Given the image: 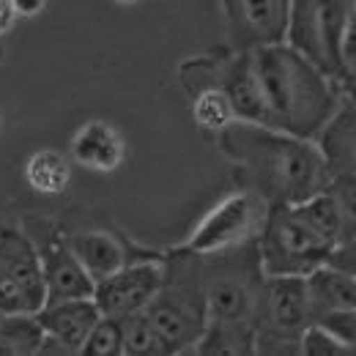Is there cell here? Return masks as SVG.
I'll return each instance as SVG.
<instances>
[{
	"label": "cell",
	"instance_id": "6da1fadb",
	"mask_svg": "<svg viewBox=\"0 0 356 356\" xmlns=\"http://www.w3.org/2000/svg\"><path fill=\"white\" fill-rule=\"evenodd\" d=\"M214 140L238 168L241 186L264 195L268 206L302 203L329 181V168L315 140L252 121H233Z\"/></svg>",
	"mask_w": 356,
	"mask_h": 356
},
{
	"label": "cell",
	"instance_id": "7a4b0ae2",
	"mask_svg": "<svg viewBox=\"0 0 356 356\" xmlns=\"http://www.w3.org/2000/svg\"><path fill=\"white\" fill-rule=\"evenodd\" d=\"M247 52L261 99V124L315 140L343 102L340 83L285 42Z\"/></svg>",
	"mask_w": 356,
	"mask_h": 356
},
{
	"label": "cell",
	"instance_id": "3957f363",
	"mask_svg": "<svg viewBox=\"0 0 356 356\" xmlns=\"http://www.w3.org/2000/svg\"><path fill=\"white\" fill-rule=\"evenodd\" d=\"M200 261L209 321L195 354H255V332L268 280L258 241L200 255Z\"/></svg>",
	"mask_w": 356,
	"mask_h": 356
},
{
	"label": "cell",
	"instance_id": "277c9868",
	"mask_svg": "<svg viewBox=\"0 0 356 356\" xmlns=\"http://www.w3.org/2000/svg\"><path fill=\"white\" fill-rule=\"evenodd\" d=\"M162 285L143 312L165 340L168 354H195V346L200 343L209 321L203 261L195 252L173 247L162 255Z\"/></svg>",
	"mask_w": 356,
	"mask_h": 356
},
{
	"label": "cell",
	"instance_id": "5b68a950",
	"mask_svg": "<svg viewBox=\"0 0 356 356\" xmlns=\"http://www.w3.org/2000/svg\"><path fill=\"white\" fill-rule=\"evenodd\" d=\"M258 252L268 277H307L329 264L334 247L312 230L293 203H274L258 236Z\"/></svg>",
	"mask_w": 356,
	"mask_h": 356
},
{
	"label": "cell",
	"instance_id": "8992f818",
	"mask_svg": "<svg viewBox=\"0 0 356 356\" xmlns=\"http://www.w3.org/2000/svg\"><path fill=\"white\" fill-rule=\"evenodd\" d=\"M354 0H291L285 44L332 80L346 72V28Z\"/></svg>",
	"mask_w": 356,
	"mask_h": 356
},
{
	"label": "cell",
	"instance_id": "52a82bcc",
	"mask_svg": "<svg viewBox=\"0 0 356 356\" xmlns=\"http://www.w3.org/2000/svg\"><path fill=\"white\" fill-rule=\"evenodd\" d=\"M268 214V200L250 186H241L225 195L217 206H211L203 220L192 227V233L178 244V250L195 255H214L233 247H244L258 241Z\"/></svg>",
	"mask_w": 356,
	"mask_h": 356
},
{
	"label": "cell",
	"instance_id": "ba28073f",
	"mask_svg": "<svg viewBox=\"0 0 356 356\" xmlns=\"http://www.w3.org/2000/svg\"><path fill=\"white\" fill-rule=\"evenodd\" d=\"M315 323L305 277H268L255 332V354H299L302 334Z\"/></svg>",
	"mask_w": 356,
	"mask_h": 356
},
{
	"label": "cell",
	"instance_id": "9c48e42d",
	"mask_svg": "<svg viewBox=\"0 0 356 356\" xmlns=\"http://www.w3.org/2000/svg\"><path fill=\"white\" fill-rule=\"evenodd\" d=\"M47 305L42 261L25 227L0 225V312H39Z\"/></svg>",
	"mask_w": 356,
	"mask_h": 356
},
{
	"label": "cell",
	"instance_id": "30bf717a",
	"mask_svg": "<svg viewBox=\"0 0 356 356\" xmlns=\"http://www.w3.org/2000/svg\"><path fill=\"white\" fill-rule=\"evenodd\" d=\"M162 274H165L162 255H140L127 266L113 271L110 277L99 280L93 285V302L102 315L110 318H127L134 312H143L156 296L162 285Z\"/></svg>",
	"mask_w": 356,
	"mask_h": 356
},
{
	"label": "cell",
	"instance_id": "8fae6325",
	"mask_svg": "<svg viewBox=\"0 0 356 356\" xmlns=\"http://www.w3.org/2000/svg\"><path fill=\"white\" fill-rule=\"evenodd\" d=\"M28 236L33 238L36 250H39V261H42V274H44L47 285V302H58V299H83L93 296V280L77 261V255L72 252L66 233H60L55 225L33 220L25 225Z\"/></svg>",
	"mask_w": 356,
	"mask_h": 356
},
{
	"label": "cell",
	"instance_id": "7c38bea8",
	"mask_svg": "<svg viewBox=\"0 0 356 356\" xmlns=\"http://www.w3.org/2000/svg\"><path fill=\"white\" fill-rule=\"evenodd\" d=\"M227 49H258L285 42L291 0H220Z\"/></svg>",
	"mask_w": 356,
	"mask_h": 356
},
{
	"label": "cell",
	"instance_id": "4fadbf2b",
	"mask_svg": "<svg viewBox=\"0 0 356 356\" xmlns=\"http://www.w3.org/2000/svg\"><path fill=\"white\" fill-rule=\"evenodd\" d=\"M42 329H44V343L39 354H80L83 343L90 334L93 323L102 318L93 296L83 299H58L47 302L36 312Z\"/></svg>",
	"mask_w": 356,
	"mask_h": 356
},
{
	"label": "cell",
	"instance_id": "5bb4252c",
	"mask_svg": "<svg viewBox=\"0 0 356 356\" xmlns=\"http://www.w3.org/2000/svg\"><path fill=\"white\" fill-rule=\"evenodd\" d=\"M72 162L93 173H113L127 159V140L107 121H86L72 137Z\"/></svg>",
	"mask_w": 356,
	"mask_h": 356
},
{
	"label": "cell",
	"instance_id": "9a60e30c",
	"mask_svg": "<svg viewBox=\"0 0 356 356\" xmlns=\"http://www.w3.org/2000/svg\"><path fill=\"white\" fill-rule=\"evenodd\" d=\"M66 241L72 247V252L77 255V261L90 274L93 282L110 277L113 271L127 266L129 261L140 258L134 255V250L115 233L107 230H80V233H66Z\"/></svg>",
	"mask_w": 356,
	"mask_h": 356
},
{
	"label": "cell",
	"instance_id": "2e32d148",
	"mask_svg": "<svg viewBox=\"0 0 356 356\" xmlns=\"http://www.w3.org/2000/svg\"><path fill=\"white\" fill-rule=\"evenodd\" d=\"M329 173L356 176V102L346 99L315 137Z\"/></svg>",
	"mask_w": 356,
	"mask_h": 356
},
{
	"label": "cell",
	"instance_id": "e0dca14e",
	"mask_svg": "<svg viewBox=\"0 0 356 356\" xmlns=\"http://www.w3.org/2000/svg\"><path fill=\"white\" fill-rule=\"evenodd\" d=\"M307 282V296L315 321L332 312H343L356 307V274L337 268L332 264H323L305 277Z\"/></svg>",
	"mask_w": 356,
	"mask_h": 356
},
{
	"label": "cell",
	"instance_id": "ac0fdd59",
	"mask_svg": "<svg viewBox=\"0 0 356 356\" xmlns=\"http://www.w3.org/2000/svg\"><path fill=\"white\" fill-rule=\"evenodd\" d=\"M25 181L39 195H60L72 181V159L55 148H39L25 162Z\"/></svg>",
	"mask_w": 356,
	"mask_h": 356
},
{
	"label": "cell",
	"instance_id": "d6986e66",
	"mask_svg": "<svg viewBox=\"0 0 356 356\" xmlns=\"http://www.w3.org/2000/svg\"><path fill=\"white\" fill-rule=\"evenodd\" d=\"M44 329L36 312L0 315V356H33L42 351Z\"/></svg>",
	"mask_w": 356,
	"mask_h": 356
},
{
	"label": "cell",
	"instance_id": "ffe728a7",
	"mask_svg": "<svg viewBox=\"0 0 356 356\" xmlns=\"http://www.w3.org/2000/svg\"><path fill=\"white\" fill-rule=\"evenodd\" d=\"M293 206H296V211L307 220V225H310L312 230L321 233L332 247H337V244L346 241V227H343L340 209H337L334 197H332L326 189L315 192V195H310L307 200L293 203Z\"/></svg>",
	"mask_w": 356,
	"mask_h": 356
},
{
	"label": "cell",
	"instance_id": "44dd1931",
	"mask_svg": "<svg viewBox=\"0 0 356 356\" xmlns=\"http://www.w3.org/2000/svg\"><path fill=\"white\" fill-rule=\"evenodd\" d=\"M121 332H124V356H170L165 340L145 318V312L121 318Z\"/></svg>",
	"mask_w": 356,
	"mask_h": 356
},
{
	"label": "cell",
	"instance_id": "7402d4cb",
	"mask_svg": "<svg viewBox=\"0 0 356 356\" xmlns=\"http://www.w3.org/2000/svg\"><path fill=\"white\" fill-rule=\"evenodd\" d=\"M83 356H121L124 354V332H121V318L102 315L90 334L83 343Z\"/></svg>",
	"mask_w": 356,
	"mask_h": 356
},
{
	"label": "cell",
	"instance_id": "603a6c76",
	"mask_svg": "<svg viewBox=\"0 0 356 356\" xmlns=\"http://www.w3.org/2000/svg\"><path fill=\"white\" fill-rule=\"evenodd\" d=\"M343 217V227H346V238H351L356 233V176H346V173H329V181L323 186Z\"/></svg>",
	"mask_w": 356,
	"mask_h": 356
},
{
	"label": "cell",
	"instance_id": "cb8c5ba5",
	"mask_svg": "<svg viewBox=\"0 0 356 356\" xmlns=\"http://www.w3.org/2000/svg\"><path fill=\"white\" fill-rule=\"evenodd\" d=\"M305 356H354L348 351V346L323 323H310L302 334V351Z\"/></svg>",
	"mask_w": 356,
	"mask_h": 356
},
{
	"label": "cell",
	"instance_id": "d4e9b609",
	"mask_svg": "<svg viewBox=\"0 0 356 356\" xmlns=\"http://www.w3.org/2000/svg\"><path fill=\"white\" fill-rule=\"evenodd\" d=\"M318 323H323L326 329H332L346 346L348 351L356 356V307L343 312H332V315H323Z\"/></svg>",
	"mask_w": 356,
	"mask_h": 356
},
{
	"label": "cell",
	"instance_id": "484cf974",
	"mask_svg": "<svg viewBox=\"0 0 356 356\" xmlns=\"http://www.w3.org/2000/svg\"><path fill=\"white\" fill-rule=\"evenodd\" d=\"M329 264L337 268H346V271H351L356 274V233L351 238H346L343 244H337L334 247V252H332V258H329Z\"/></svg>",
	"mask_w": 356,
	"mask_h": 356
},
{
	"label": "cell",
	"instance_id": "4316f807",
	"mask_svg": "<svg viewBox=\"0 0 356 356\" xmlns=\"http://www.w3.org/2000/svg\"><path fill=\"white\" fill-rule=\"evenodd\" d=\"M11 6H14V11H17V17H39L42 11H44L47 0H11Z\"/></svg>",
	"mask_w": 356,
	"mask_h": 356
},
{
	"label": "cell",
	"instance_id": "83f0119b",
	"mask_svg": "<svg viewBox=\"0 0 356 356\" xmlns=\"http://www.w3.org/2000/svg\"><path fill=\"white\" fill-rule=\"evenodd\" d=\"M17 19H19V17H17L14 6H11V0H0V36H6V33L14 28Z\"/></svg>",
	"mask_w": 356,
	"mask_h": 356
},
{
	"label": "cell",
	"instance_id": "f1b7e54d",
	"mask_svg": "<svg viewBox=\"0 0 356 356\" xmlns=\"http://www.w3.org/2000/svg\"><path fill=\"white\" fill-rule=\"evenodd\" d=\"M337 83H340L343 96H346V99H354L356 102V63H351V66L343 72V77H340Z\"/></svg>",
	"mask_w": 356,
	"mask_h": 356
},
{
	"label": "cell",
	"instance_id": "f546056e",
	"mask_svg": "<svg viewBox=\"0 0 356 356\" xmlns=\"http://www.w3.org/2000/svg\"><path fill=\"white\" fill-rule=\"evenodd\" d=\"M351 63H356V55H354V58H351V60H348V63H346V69H348V66H351Z\"/></svg>",
	"mask_w": 356,
	"mask_h": 356
},
{
	"label": "cell",
	"instance_id": "4dcf8cb0",
	"mask_svg": "<svg viewBox=\"0 0 356 356\" xmlns=\"http://www.w3.org/2000/svg\"><path fill=\"white\" fill-rule=\"evenodd\" d=\"M118 3H137V0H118Z\"/></svg>",
	"mask_w": 356,
	"mask_h": 356
},
{
	"label": "cell",
	"instance_id": "1f68e13d",
	"mask_svg": "<svg viewBox=\"0 0 356 356\" xmlns=\"http://www.w3.org/2000/svg\"><path fill=\"white\" fill-rule=\"evenodd\" d=\"M0 121H3V115H0Z\"/></svg>",
	"mask_w": 356,
	"mask_h": 356
},
{
	"label": "cell",
	"instance_id": "d6a6232c",
	"mask_svg": "<svg viewBox=\"0 0 356 356\" xmlns=\"http://www.w3.org/2000/svg\"><path fill=\"white\" fill-rule=\"evenodd\" d=\"M0 315H3V312H0Z\"/></svg>",
	"mask_w": 356,
	"mask_h": 356
}]
</instances>
